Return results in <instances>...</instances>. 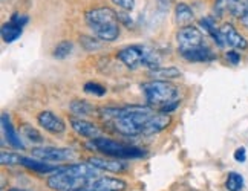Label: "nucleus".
Masks as SVG:
<instances>
[{"mask_svg": "<svg viewBox=\"0 0 248 191\" xmlns=\"http://www.w3.org/2000/svg\"><path fill=\"white\" fill-rule=\"evenodd\" d=\"M112 2L124 11H132L135 8V0H112Z\"/></svg>", "mask_w": 248, "mask_h": 191, "instance_id": "7c9ffc66", "label": "nucleus"}, {"mask_svg": "<svg viewBox=\"0 0 248 191\" xmlns=\"http://www.w3.org/2000/svg\"><path fill=\"white\" fill-rule=\"evenodd\" d=\"M199 26L202 28V29L213 38L215 43L219 46V47H225L224 46V42H222V35H221V28L216 26V20L213 17H204L199 20Z\"/></svg>", "mask_w": 248, "mask_h": 191, "instance_id": "6ab92c4d", "label": "nucleus"}, {"mask_svg": "<svg viewBox=\"0 0 248 191\" xmlns=\"http://www.w3.org/2000/svg\"><path fill=\"white\" fill-rule=\"evenodd\" d=\"M69 109L74 115H77L78 118H83V117H88V115H92L93 113V106L91 103L84 101V100H74L71 104H69Z\"/></svg>", "mask_w": 248, "mask_h": 191, "instance_id": "4be33fe9", "label": "nucleus"}, {"mask_svg": "<svg viewBox=\"0 0 248 191\" xmlns=\"http://www.w3.org/2000/svg\"><path fill=\"white\" fill-rule=\"evenodd\" d=\"M171 3H173V0H158V6L161 11H167Z\"/></svg>", "mask_w": 248, "mask_h": 191, "instance_id": "72a5a7b5", "label": "nucleus"}, {"mask_svg": "<svg viewBox=\"0 0 248 191\" xmlns=\"http://www.w3.org/2000/svg\"><path fill=\"white\" fill-rule=\"evenodd\" d=\"M142 92L146 95V101L150 106L164 107L166 104L178 100V88L169 83L167 80H154L144 83L141 86Z\"/></svg>", "mask_w": 248, "mask_h": 191, "instance_id": "423d86ee", "label": "nucleus"}, {"mask_svg": "<svg viewBox=\"0 0 248 191\" xmlns=\"http://www.w3.org/2000/svg\"><path fill=\"white\" fill-rule=\"evenodd\" d=\"M20 161H22V156L14 155V153L2 151V155H0V162H2V165H16V164H20Z\"/></svg>", "mask_w": 248, "mask_h": 191, "instance_id": "c85d7f7f", "label": "nucleus"}, {"mask_svg": "<svg viewBox=\"0 0 248 191\" xmlns=\"http://www.w3.org/2000/svg\"><path fill=\"white\" fill-rule=\"evenodd\" d=\"M11 22L23 28L25 25H28V22H30V17H28L26 14H22V13H14L11 17Z\"/></svg>", "mask_w": 248, "mask_h": 191, "instance_id": "c756f323", "label": "nucleus"}, {"mask_svg": "<svg viewBox=\"0 0 248 191\" xmlns=\"http://www.w3.org/2000/svg\"><path fill=\"white\" fill-rule=\"evenodd\" d=\"M0 34H2V38L5 43H13L22 35V26H18L13 22H8L2 26Z\"/></svg>", "mask_w": 248, "mask_h": 191, "instance_id": "412c9836", "label": "nucleus"}, {"mask_svg": "<svg viewBox=\"0 0 248 191\" xmlns=\"http://www.w3.org/2000/svg\"><path fill=\"white\" fill-rule=\"evenodd\" d=\"M8 191H28V190H23V188H9Z\"/></svg>", "mask_w": 248, "mask_h": 191, "instance_id": "e433bc0d", "label": "nucleus"}, {"mask_svg": "<svg viewBox=\"0 0 248 191\" xmlns=\"http://www.w3.org/2000/svg\"><path fill=\"white\" fill-rule=\"evenodd\" d=\"M88 162L93 167H97L101 171H109V173H124L127 170V162L124 159H117V158H98L92 156L88 159Z\"/></svg>", "mask_w": 248, "mask_h": 191, "instance_id": "f8f14e48", "label": "nucleus"}, {"mask_svg": "<svg viewBox=\"0 0 248 191\" xmlns=\"http://www.w3.org/2000/svg\"><path fill=\"white\" fill-rule=\"evenodd\" d=\"M37 122H39V126L43 127L46 132L54 133V135H60V133H63L66 130L64 121L59 117V115H55L51 110H43L37 115Z\"/></svg>", "mask_w": 248, "mask_h": 191, "instance_id": "9b49d317", "label": "nucleus"}, {"mask_svg": "<svg viewBox=\"0 0 248 191\" xmlns=\"http://www.w3.org/2000/svg\"><path fill=\"white\" fill-rule=\"evenodd\" d=\"M20 164L23 167H26L28 170H32V171H35V173H39V175L57 173V171L60 170V167L51 165V164H47V162H45L42 159H31V158H25V156H22Z\"/></svg>", "mask_w": 248, "mask_h": 191, "instance_id": "a211bd4d", "label": "nucleus"}, {"mask_svg": "<svg viewBox=\"0 0 248 191\" xmlns=\"http://www.w3.org/2000/svg\"><path fill=\"white\" fill-rule=\"evenodd\" d=\"M176 42H178L179 52L190 51L204 44V35L198 26L188 25V26L179 28V31L176 34Z\"/></svg>", "mask_w": 248, "mask_h": 191, "instance_id": "0eeeda50", "label": "nucleus"}, {"mask_svg": "<svg viewBox=\"0 0 248 191\" xmlns=\"http://www.w3.org/2000/svg\"><path fill=\"white\" fill-rule=\"evenodd\" d=\"M32 156L45 162H63L77 158V151L63 147H37L32 150Z\"/></svg>", "mask_w": 248, "mask_h": 191, "instance_id": "6e6552de", "label": "nucleus"}, {"mask_svg": "<svg viewBox=\"0 0 248 191\" xmlns=\"http://www.w3.org/2000/svg\"><path fill=\"white\" fill-rule=\"evenodd\" d=\"M234 159H236V162H245L247 161V150L244 148V147H239V148H236L234 150Z\"/></svg>", "mask_w": 248, "mask_h": 191, "instance_id": "473e14b6", "label": "nucleus"}, {"mask_svg": "<svg viewBox=\"0 0 248 191\" xmlns=\"http://www.w3.org/2000/svg\"><path fill=\"white\" fill-rule=\"evenodd\" d=\"M225 59L228 63H232V64H239L241 63V54L237 52L236 49H232V51H228L225 54Z\"/></svg>", "mask_w": 248, "mask_h": 191, "instance_id": "2f4dec72", "label": "nucleus"}, {"mask_svg": "<svg viewBox=\"0 0 248 191\" xmlns=\"http://www.w3.org/2000/svg\"><path fill=\"white\" fill-rule=\"evenodd\" d=\"M150 76L154 80H173L179 78L181 71L178 68H156L150 71Z\"/></svg>", "mask_w": 248, "mask_h": 191, "instance_id": "5701e85b", "label": "nucleus"}, {"mask_svg": "<svg viewBox=\"0 0 248 191\" xmlns=\"http://www.w3.org/2000/svg\"><path fill=\"white\" fill-rule=\"evenodd\" d=\"M225 188L228 191H242V188H244V177L239 173H234V171H232V173L227 176Z\"/></svg>", "mask_w": 248, "mask_h": 191, "instance_id": "393cba45", "label": "nucleus"}, {"mask_svg": "<svg viewBox=\"0 0 248 191\" xmlns=\"http://www.w3.org/2000/svg\"><path fill=\"white\" fill-rule=\"evenodd\" d=\"M71 191H98V190H93V188H91V187L88 185V187H81V188H77V190H71Z\"/></svg>", "mask_w": 248, "mask_h": 191, "instance_id": "f704fd0d", "label": "nucleus"}, {"mask_svg": "<svg viewBox=\"0 0 248 191\" xmlns=\"http://www.w3.org/2000/svg\"><path fill=\"white\" fill-rule=\"evenodd\" d=\"M101 119L109 122L118 133L124 136L144 135V130L150 118L156 113L147 106H129V107H104L100 112Z\"/></svg>", "mask_w": 248, "mask_h": 191, "instance_id": "f257e3e1", "label": "nucleus"}, {"mask_svg": "<svg viewBox=\"0 0 248 191\" xmlns=\"http://www.w3.org/2000/svg\"><path fill=\"white\" fill-rule=\"evenodd\" d=\"M71 126L72 129L75 130L78 136L81 138H88V139H97L103 135L101 129L97 126V124H93L91 121H86V119H81V118H72L71 119Z\"/></svg>", "mask_w": 248, "mask_h": 191, "instance_id": "ddd939ff", "label": "nucleus"}, {"mask_svg": "<svg viewBox=\"0 0 248 191\" xmlns=\"http://www.w3.org/2000/svg\"><path fill=\"white\" fill-rule=\"evenodd\" d=\"M213 11L216 15H232L236 18H242L248 13V5L244 0H215Z\"/></svg>", "mask_w": 248, "mask_h": 191, "instance_id": "1a4fd4ad", "label": "nucleus"}, {"mask_svg": "<svg viewBox=\"0 0 248 191\" xmlns=\"http://www.w3.org/2000/svg\"><path fill=\"white\" fill-rule=\"evenodd\" d=\"M245 2H247V5H248V0H245Z\"/></svg>", "mask_w": 248, "mask_h": 191, "instance_id": "4c0bfd02", "label": "nucleus"}, {"mask_svg": "<svg viewBox=\"0 0 248 191\" xmlns=\"http://www.w3.org/2000/svg\"><path fill=\"white\" fill-rule=\"evenodd\" d=\"M2 127H3V133H5V138L8 141V144L17 148V150H23L25 144L22 142L20 136L17 135V132L14 130L11 121H9V115L6 112L2 113Z\"/></svg>", "mask_w": 248, "mask_h": 191, "instance_id": "dca6fc26", "label": "nucleus"}, {"mask_svg": "<svg viewBox=\"0 0 248 191\" xmlns=\"http://www.w3.org/2000/svg\"><path fill=\"white\" fill-rule=\"evenodd\" d=\"M89 146L100 151L101 155L109 156V158H117V159H124V161H130V159H141L146 156V151L135 147V146H127L123 144V142H118L115 139H109L100 136L97 139H92L89 142Z\"/></svg>", "mask_w": 248, "mask_h": 191, "instance_id": "20e7f679", "label": "nucleus"}, {"mask_svg": "<svg viewBox=\"0 0 248 191\" xmlns=\"http://www.w3.org/2000/svg\"><path fill=\"white\" fill-rule=\"evenodd\" d=\"M193 11L187 3H178L175 8V20L176 23L183 28V26H188L193 22Z\"/></svg>", "mask_w": 248, "mask_h": 191, "instance_id": "aec40b11", "label": "nucleus"}, {"mask_svg": "<svg viewBox=\"0 0 248 191\" xmlns=\"http://www.w3.org/2000/svg\"><path fill=\"white\" fill-rule=\"evenodd\" d=\"M86 25L98 37L101 42H115L120 35V18L118 14L110 8H95L86 13Z\"/></svg>", "mask_w": 248, "mask_h": 191, "instance_id": "7ed1b4c3", "label": "nucleus"}, {"mask_svg": "<svg viewBox=\"0 0 248 191\" xmlns=\"http://www.w3.org/2000/svg\"><path fill=\"white\" fill-rule=\"evenodd\" d=\"M241 20H242V23H244V25H245V26L248 28V13H247V14H245V15H244V17L241 18Z\"/></svg>", "mask_w": 248, "mask_h": 191, "instance_id": "c9c22d12", "label": "nucleus"}, {"mask_svg": "<svg viewBox=\"0 0 248 191\" xmlns=\"http://www.w3.org/2000/svg\"><path fill=\"white\" fill-rule=\"evenodd\" d=\"M89 187L98 191H124L127 188V184H126V180L118 179V177L103 176V177H97L95 180H92Z\"/></svg>", "mask_w": 248, "mask_h": 191, "instance_id": "2eb2a0df", "label": "nucleus"}, {"mask_svg": "<svg viewBox=\"0 0 248 191\" xmlns=\"http://www.w3.org/2000/svg\"><path fill=\"white\" fill-rule=\"evenodd\" d=\"M117 59L124 64L127 66L129 69H137L140 66H146L150 71L159 68V57L154 52L149 51L144 46H138V44H132L123 47L121 51H118Z\"/></svg>", "mask_w": 248, "mask_h": 191, "instance_id": "39448f33", "label": "nucleus"}, {"mask_svg": "<svg viewBox=\"0 0 248 191\" xmlns=\"http://www.w3.org/2000/svg\"><path fill=\"white\" fill-rule=\"evenodd\" d=\"M100 171L91 162H78L60 167V170L47 177V187L54 191H71L88 187L92 180L100 177Z\"/></svg>", "mask_w": 248, "mask_h": 191, "instance_id": "f03ea898", "label": "nucleus"}, {"mask_svg": "<svg viewBox=\"0 0 248 191\" xmlns=\"http://www.w3.org/2000/svg\"><path fill=\"white\" fill-rule=\"evenodd\" d=\"M72 49H74L72 42H60L54 47L52 55H54V59H57V60H64L72 54Z\"/></svg>", "mask_w": 248, "mask_h": 191, "instance_id": "b1692460", "label": "nucleus"}, {"mask_svg": "<svg viewBox=\"0 0 248 191\" xmlns=\"http://www.w3.org/2000/svg\"><path fill=\"white\" fill-rule=\"evenodd\" d=\"M219 28H221V35H222L224 46L233 47V49H241V51L248 49L247 38L242 37L239 34V31H237L232 23H224L222 26H219Z\"/></svg>", "mask_w": 248, "mask_h": 191, "instance_id": "9d476101", "label": "nucleus"}, {"mask_svg": "<svg viewBox=\"0 0 248 191\" xmlns=\"http://www.w3.org/2000/svg\"><path fill=\"white\" fill-rule=\"evenodd\" d=\"M169 124H170V117H169L167 113H163V112L155 113L154 117L150 118V121L147 122L146 130H144V136L156 135V133H159V132H163L164 129H167Z\"/></svg>", "mask_w": 248, "mask_h": 191, "instance_id": "f3484780", "label": "nucleus"}, {"mask_svg": "<svg viewBox=\"0 0 248 191\" xmlns=\"http://www.w3.org/2000/svg\"><path fill=\"white\" fill-rule=\"evenodd\" d=\"M179 54L183 55V59L186 61H190V63H210L216 60V54L204 44L190 51H183Z\"/></svg>", "mask_w": 248, "mask_h": 191, "instance_id": "4468645a", "label": "nucleus"}, {"mask_svg": "<svg viewBox=\"0 0 248 191\" xmlns=\"http://www.w3.org/2000/svg\"><path fill=\"white\" fill-rule=\"evenodd\" d=\"M84 92L89 93V95H95V97H103V95H106V88L98 83H86L84 84Z\"/></svg>", "mask_w": 248, "mask_h": 191, "instance_id": "cd10ccee", "label": "nucleus"}, {"mask_svg": "<svg viewBox=\"0 0 248 191\" xmlns=\"http://www.w3.org/2000/svg\"><path fill=\"white\" fill-rule=\"evenodd\" d=\"M101 40L98 37H91V35H81L80 37V44L83 46V49H86L88 52L92 51H98L101 47Z\"/></svg>", "mask_w": 248, "mask_h": 191, "instance_id": "a878e982", "label": "nucleus"}, {"mask_svg": "<svg viewBox=\"0 0 248 191\" xmlns=\"http://www.w3.org/2000/svg\"><path fill=\"white\" fill-rule=\"evenodd\" d=\"M22 132H23V135L30 139L31 142H42L43 138L40 135V132L39 130H35L32 126H30V124H23L22 126Z\"/></svg>", "mask_w": 248, "mask_h": 191, "instance_id": "bb28decb", "label": "nucleus"}]
</instances>
